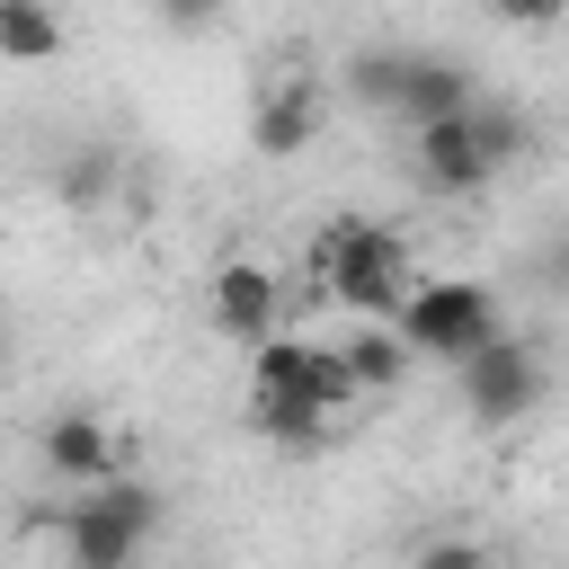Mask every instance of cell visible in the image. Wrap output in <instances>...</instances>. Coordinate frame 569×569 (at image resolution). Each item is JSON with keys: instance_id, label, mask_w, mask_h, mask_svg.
I'll return each mask as SVG.
<instances>
[{"instance_id": "cell-1", "label": "cell", "mask_w": 569, "mask_h": 569, "mask_svg": "<svg viewBox=\"0 0 569 569\" xmlns=\"http://www.w3.org/2000/svg\"><path fill=\"white\" fill-rule=\"evenodd\" d=\"M311 276H320V293H329L338 311H356V320H400V302L418 293L409 240L382 231V222H356V213L311 240Z\"/></svg>"}, {"instance_id": "cell-2", "label": "cell", "mask_w": 569, "mask_h": 569, "mask_svg": "<svg viewBox=\"0 0 569 569\" xmlns=\"http://www.w3.org/2000/svg\"><path fill=\"white\" fill-rule=\"evenodd\" d=\"M151 533H160V498H151V480H124V471L98 480V489H80L53 516L62 569H133Z\"/></svg>"}, {"instance_id": "cell-3", "label": "cell", "mask_w": 569, "mask_h": 569, "mask_svg": "<svg viewBox=\"0 0 569 569\" xmlns=\"http://www.w3.org/2000/svg\"><path fill=\"white\" fill-rule=\"evenodd\" d=\"M400 338L436 365H471L489 338H507V311L480 276H427L409 302H400Z\"/></svg>"}, {"instance_id": "cell-4", "label": "cell", "mask_w": 569, "mask_h": 569, "mask_svg": "<svg viewBox=\"0 0 569 569\" xmlns=\"http://www.w3.org/2000/svg\"><path fill=\"white\" fill-rule=\"evenodd\" d=\"M453 382H462V409H471L480 427H525V418L542 409V391H551V365H542V347H525V338H489L471 365H453Z\"/></svg>"}, {"instance_id": "cell-5", "label": "cell", "mask_w": 569, "mask_h": 569, "mask_svg": "<svg viewBox=\"0 0 569 569\" xmlns=\"http://www.w3.org/2000/svg\"><path fill=\"white\" fill-rule=\"evenodd\" d=\"M249 391L258 400H320V409H347L365 382L347 365V347H320V338H267L249 356Z\"/></svg>"}, {"instance_id": "cell-6", "label": "cell", "mask_w": 569, "mask_h": 569, "mask_svg": "<svg viewBox=\"0 0 569 569\" xmlns=\"http://www.w3.org/2000/svg\"><path fill=\"white\" fill-rule=\"evenodd\" d=\"M409 178H418L427 196H480V187L498 178V160H489V142H480V116L462 107V116L418 124V133H409Z\"/></svg>"}, {"instance_id": "cell-7", "label": "cell", "mask_w": 569, "mask_h": 569, "mask_svg": "<svg viewBox=\"0 0 569 569\" xmlns=\"http://www.w3.org/2000/svg\"><path fill=\"white\" fill-rule=\"evenodd\" d=\"M204 311L231 347H267L276 338V311H284V276L267 258H222L213 284H204Z\"/></svg>"}, {"instance_id": "cell-8", "label": "cell", "mask_w": 569, "mask_h": 569, "mask_svg": "<svg viewBox=\"0 0 569 569\" xmlns=\"http://www.w3.org/2000/svg\"><path fill=\"white\" fill-rule=\"evenodd\" d=\"M320 124H329V98H320V80H276L267 98H258V116H249V151L258 160H293V151H311L320 142Z\"/></svg>"}, {"instance_id": "cell-9", "label": "cell", "mask_w": 569, "mask_h": 569, "mask_svg": "<svg viewBox=\"0 0 569 569\" xmlns=\"http://www.w3.org/2000/svg\"><path fill=\"white\" fill-rule=\"evenodd\" d=\"M44 471H53V480H71V489H98V480H116V471H124V445H116V427H107V418L62 409V418L44 427Z\"/></svg>"}, {"instance_id": "cell-10", "label": "cell", "mask_w": 569, "mask_h": 569, "mask_svg": "<svg viewBox=\"0 0 569 569\" xmlns=\"http://www.w3.org/2000/svg\"><path fill=\"white\" fill-rule=\"evenodd\" d=\"M462 107H480L471 98V71L453 62V53H409V80H400V124L418 133V124H436V116H462Z\"/></svg>"}, {"instance_id": "cell-11", "label": "cell", "mask_w": 569, "mask_h": 569, "mask_svg": "<svg viewBox=\"0 0 569 569\" xmlns=\"http://www.w3.org/2000/svg\"><path fill=\"white\" fill-rule=\"evenodd\" d=\"M53 53H62V18H53L44 0H0V62L36 71V62H53Z\"/></svg>"}, {"instance_id": "cell-12", "label": "cell", "mask_w": 569, "mask_h": 569, "mask_svg": "<svg viewBox=\"0 0 569 569\" xmlns=\"http://www.w3.org/2000/svg\"><path fill=\"white\" fill-rule=\"evenodd\" d=\"M249 418H258L267 445L311 453V445H329V418H338V409H320V400H258V391H249Z\"/></svg>"}, {"instance_id": "cell-13", "label": "cell", "mask_w": 569, "mask_h": 569, "mask_svg": "<svg viewBox=\"0 0 569 569\" xmlns=\"http://www.w3.org/2000/svg\"><path fill=\"white\" fill-rule=\"evenodd\" d=\"M347 365H356V382H365V391H391V382L418 365V347H409V338H400V320H391V329H356V338H347Z\"/></svg>"}, {"instance_id": "cell-14", "label": "cell", "mask_w": 569, "mask_h": 569, "mask_svg": "<svg viewBox=\"0 0 569 569\" xmlns=\"http://www.w3.org/2000/svg\"><path fill=\"white\" fill-rule=\"evenodd\" d=\"M400 80H409V53H400V44H365V53L347 62V89H356L365 107H382V116L400 107Z\"/></svg>"}, {"instance_id": "cell-15", "label": "cell", "mask_w": 569, "mask_h": 569, "mask_svg": "<svg viewBox=\"0 0 569 569\" xmlns=\"http://www.w3.org/2000/svg\"><path fill=\"white\" fill-rule=\"evenodd\" d=\"M409 569H498V551H489V542H471V533H436V542H418V551H409Z\"/></svg>"}, {"instance_id": "cell-16", "label": "cell", "mask_w": 569, "mask_h": 569, "mask_svg": "<svg viewBox=\"0 0 569 569\" xmlns=\"http://www.w3.org/2000/svg\"><path fill=\"white\" fill-rule=\"evenodd\" d=\"M107 178H116V160H107V151H89V160H71V169H62V196L89 213V204L107 196Z\"/></svg>"}, {"instance_id": "cell-17", "label": "cell", "mask_w": 569, "mask_h": 569, "mask_svg": "<svg viewBox=\"0 0 569 569\" xmlns=\"http://www.w3.org/2000/svg\"><path fill=\"white\" fill-rule=\"evenodd\" d=\"M489 9H498L507 27H560V18H569V0H489Z\"/></svg>"}, {"instance_id": "cell-18", "label": "cell", "mask_w": 569, "mask_h": 569, "mask_svg": "<svg viewBox=\"0 0 569 569\" xmlns=\"http://www.w3.org/2000/svg\"><path fill=\"white\" fill-rule=\"evenodd\" d=\"M213 9H222V0H160V18H169V27H204Z\"/></svg>"}, {"instance_id": "cell-19", "label": "cell", "mask_w": 569, "mask_h": 569, "mask_svg": "<svg viewBox=\"0 0 569 569\" xmlns=\"http://www.w3.org/2000/svg\"><path fill=\"white\" fill-rule=\"evenodd\" d=\"M560 284H569V240H560Z\"/></svg>"}]
</instances>
